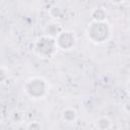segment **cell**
<instances>
[{
	"label": "cell",
	"mask_w": 130,
	"mask_h": 130,
	"mask_svg": "<svg viewBox=\"0 0 130 130\" xmlns=\"http://www.w3.org/2000/svg\"><path fill=\"white\" fill-rule=\"evenodd\" d=\"M37 51L39 53L40 56L43 57H50L52 55V53H54V51L58 48L56 41L49 36L43 37L41 38L38 42H37Z\"/></svg>",
	"instance_id": "2"
},
{
	"label": "cell",
	"mask_w": 130,
	"mask_h": 130,
	"mask_svg": "<svg viewBox=\"0 0 130 130\" xmlns=\"http://www.w3.org/2000/svg\"><path fill=\"white\" fill-rule=\"evenodd\" d=\"M77 114L73 109H66L62 112V119L67 123H72L76 120Z\"/></svg>",
	"instance_id": "5"
},
{
	"label": "cell",
	"mask_w": 130,
	"mask_h": 130,
	"mask_svg": "<svg viewBox=\"0 0 130 130\" xmlns=\"http://www.w3.org/2000/svg\"><path fill=\"white\" fill-rule=\"evenodd\" d=\"M25 90L32 98H36V99L41 98L45 94L47 90L46 82L41 78H31L27 80L25 85Z\"/></svg>",
	"instance_id": "3"
},
{
	"label": "cell",
	"mask_w": 130,
	"mask_h": 130,
	"mask_svg": "<svg viewBox=\"0 0 130 130\" xmlns=\"http://www.w3.org/2000/svg\"><path fill=\"white\" fill-rule=\"evenodd\" d=\"M129 90H130V82H129Z\"/></svg>",
	"instance_id": "9"
},
{
	"label": "cell",
	"mask_w": 130,
	"mask_h": 130,
	"mask_svg": "<svg viewBox=\"0 0 130 130\" xmlns=\"http://www.w3.org/2000/svg\"><path fill=\"white\" fill-rule=\"evenodd\" d=\"M96 127H99L100 129L110 128L111 127V121L107 117H102L96 121Z\"/></svg>",
	"instance_id": "7"
},
{
	"label": "cell",
	"mask_w": 130,
	"mask_h": 130,
	"mask_svg": "<svg viewBox=\"0 0 130 130\" xmlns=\"http://www.w3.org/2000/svg\"><path fill=\"white\" fill-rule=\"evenodd\" d=\"M47 34H48V36L49 37H52V38H57L58 37V35L62 31L61 30V26H60V24L59 23H51V24H49L48 25V27H47Z\"/></svg>",
	"instance_id": "6"
},
{
	"label": "cell",
	"mask_w": 130,
	"mask_h": 130,
	"mask_svg": "<svg viewBox=\"0 0 130 130\" xmlns=\"http://www.w3.org/2000/svg\"><path fill=\"white\" fill-rule=\"evenodd\" d=\"M56 43L59 49L70 50L75 45V37L71 31H61L56 38Z\"/></svg>",
	"instance_id": "4"
},
{
	"label": "cell",
	"mask_w": 130,
	"mask_h": 130,
	"mask_svg": "<svg viewBox=\"0 0 130 130\" xmlns=\"http://www.w3.org/2000/svg\"><path fill=\"white\" fill-rule=\"evenodd\" d=\"M124 0H112V2L113 3H116V4H118V3H121V2H123Z\"/></svg>",
	"instance_id": "8"
},
{
	"label": "cell",
	"mask_w": 130,
	"mask_h": 130,
	"mask_svg": "<svg viewBox=\"0 0 130 130\" xmlns=\"http://www.w3.org/2000/svg\"><path fill=\"white\" fill-rule=\"evenodd\" d=\"M87 35L88 38H90V40H92L93 42L102 43L108 39L110 29L108 27V24L104 21H94L90 24V26H88Z\"/></svg>",
	"instance_id": "1"
}]
</instances>
